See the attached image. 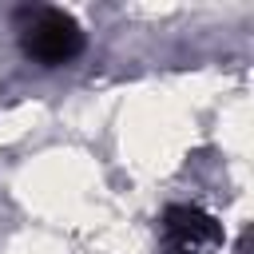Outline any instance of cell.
<instances>
[{"label": "cell", "instance_id": "obj_2", "mask_svg": "<svg viewBox=\"0 0 254 254\" xmlns=\"http://www.w3.org/2000/svg\"><path fill=\"white\" fill-rule=\"evenodd\" d=\"M163 250L167 254H218L222 230L198 206H171L163 214Z\"/></svg>", "mask_w": 254, "mask_h": 254}, {"label": "cell", "instance_id": "obj_1", "mask_svg": "<svg viewBox=\"0 0 254 254\" xmlns=\"http://www.w3.org/2000/svg\"><path fill=\"white\" fill-rule=\"evenodd\" d=\"M16 36L28 60L44 67L71 64L83 52V28L71 12L52 8V4H28L16 12Z\"/></svg>", "mask_w": 254, "mask_h": 254}]
</instances>
